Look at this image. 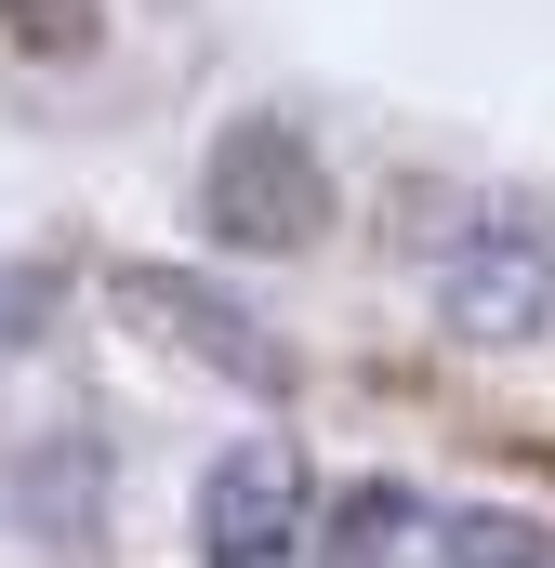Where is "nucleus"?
<instances>
[{
  "label": "nucleus",
  "mask_w": 555,
  "mask_h": 568,
  "mask_svg": "<svg viewBox=\"0 0 555 568\" xmlns=\"http://www.w3.org/2000/svg\"><path fill=\"white\" fill-rule=\"evenodd\" d=\"M199 225L225 239V252H317V225H331V159L304 120H225L212 159H199Z\"/></svg>",
  "instance_id": "1"
},
{
  "label": "nucleus",
  "mask_w": 555,
  "mask_h": 568,
  "mask_svg": "<svg viewBox=\"0 0 555 568\" xmlns=\"http://www.w3.org/2000/svg\"><path fill=\"white\" fill-rule=\"evenodd\" d=\"M107 291H120V317H145L172 357L225 371V384H239V397H265V410L304 384V357H291V344H278V331H265V317H252L225 278H199V265H120Z\"/></svg>",
  "instance_id": "2"
},
{
  "label": "nucleus",
  "mask_w": 555,
  "mask_h": 568,
  "mask_svg": "<svg viewBox=\"0 0 555 568\" xmlns=\"http://www.w3.org/2000/svg\"><path fill=\"white\" fill-rule=\"evenodd\" d=\"M436 331L450 344H543L555 331V239L543 225H476L436 252Z\"/></svg>",
  "instance_id": "3"
},
{
  "label": "nucleus",
  "mask_w": 555,
  "mask_h": 568,
  "mask_svg": "<svg viewBox=\"0 0 555 568\" xmlns=\"http://www.w3.org/2000/svg\"><path fill=\"white\" fill-rule=\"evenodd\" d=\"M317 542V489H304V449H225L212 476H199V568H304Z\"/></svg>",
  "instance_id": "4"
},
{
  "label": "nucleus",
  "mask_w": 555,
  "mask_h": 568,
  "mask_svg": "<svg viewBox=\"0 0 555 568\" xmlns=\"http://www.w3.org/2000/svg\"><path fill=\"white\" fill-rule=\"evenodd\" d=\"M93 489H107V449H93V436H53V449H27V489H13V503H27V529H40L53 556H80V542H93Z\"/></svg>",
  "instance_id": "5"
},
{
  "label": "nucleus",
  "mask_w": 555,
  "mask_h": 568,
  "mask_svg": "<svg viewBox=\"0 0 555 568\" xmlns=\"http://www.w3.org/2000/svg\"><path fill=\"white\" fill-rule=\"evenodd\" d=\"M436 556L450 568H555V529L503 516V503H463V516H436Z\"/></svg>",
  "instance_id": "6"
},
{
  "label": "nucleus",
  "mask_w": 555,
  "mask_h": 568,
  "mask_svg": "<svg viewBox=\"0 0 555 568\" xmlns=\"http://www.w3.org/2000/svg\"><path fill=\"white\" fill-rule=\"evenodd\" d=\"M0 40L40 53V67H80V53L107 40V0H0Z\"/></svg>",
  "instance_id": "7"
},
{
  "label": "nucleus",
  "mask_w": 555,
  "mask_h": 568,
  "mask_svg": "<svg viewBox=\"0 0 555 568\" xmlns=\"http://www.w3.org/2000/svg\"><path fill=\"white\" fill-rule=\"evenodd\" d=\"M411 529H423V503H411V489H397V476H357V489L331 503V542H344V556H357V568H371V556H397Z\"/></svg>",
  "instance_id": "8"
},
{
  "label": "nucleus",
  "mask_w": 555,
  "mask_h": 568,
  "mask_svg": "<svg viewBox=\"0 0 555 568\" xmlns=\"http://www.w3.org/2000/svg\"><path fill=\"white\" fill-rule=\"evenodd\" d=\"M53 265H0V344H40V331H53Z\"/></svg>",
  "instance_id": "9"
}]
</instances>
